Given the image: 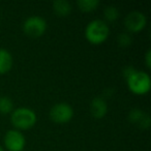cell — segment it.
<instances>
[{
    "mask_svg": "<svg viewBox=\"0 0 151 151\" xmlns=\"http://www.w3.org/2000/svg\"><path fill=\"white\" fill-rule=\"evenodd\" d=\"M145 61H146V65L148 68L151 67V51H147L146 56H145Z\"/></svg>",
    "mask_w": 151,
    "mask_h": 151,
    "instance_id": "cell-16",
    "label": "cell"
},
{
    "mask_svg": "<svg viewBox=\"0 0 151 151\" xmlns=\"http://www.w3.org/2000/svg\"><path fill=\"white\" fill-rule=\"evenodd\" d=\"M126 82L129 90L138 95L146 94L151 88V79L148 73L145 71L134 70L126 79Z\"/></svg>",
    "mask_w": 151,
    "mask_h": 151,
    "instance_id": "cell-2",
    "label": "cell"
},
{
    "mask_svg": "<svg viewBox=\"0 0 151 151\" xmlns=\"http://www.w3.org/2000/svg\"><path fill=\"white\" fill-rule=\"evenodd\" d=\"M110 35V28L106 22L101 20L91 21L85 29V36L92 45H101L107 40Z\"/></svg>",
    "mask_w": 151,
    "mask_h": 151,
    "instance_id": "cell-1",
    "label": "cell"
},
{
    "mask_svg": "<svg viewBox=\"0 0 151 151\" xmlns=\"http://www.w3.org/2000/svg\"><path fill=\"white\" fill-rule=\"evenodd\" d=\"M0 151H4V150L2 149V147H1V146H0Z\"/></svg>",
    "mask_w": 151,
    "mask_h": 151,
    "instance_id": "cell-17",
    "label": "cell"
},
{
    "mask_svg": "<svg viewBox=\"0 0 151 151\" xmlns=\"http://www.w3.org/2000/svg\"><path fill=\"white\" fill-rule=\"evenodd\" d=\"M104 15H105V18L107 21L114 22L119 17V11H118L117 7H115V6H108V7H106Z\"/></svg>",
    "mask_w": 151,
    "mask_h": 151,
    "instance_id": "cell-14",
    "label": "cell"
},
{
    "mask_svg": "<svg viewBox=\"0 0 151 151\" xmlns=\"http://www.w3.org/2000/svg\"><path fill=\"white\" fill-rule=\"evenodd\" d=\"M73 116V110L68 104L60 103L54 105L50 110V118L58 124H64L70 121Z\"/></svg>",
    "mask_w": 151,
    "mask_h": 151,
    "instance_id": "cell-5",
    "label": "cell"
},
{
    "mask_svg": "<svg viewBox=\"0 0 151 151\" xmlns=\"http://www.w3.org/2000/svg\"><path fill=\"white\" fill-rule=\"evenodd\" d=\"M14 104L12 99L7 96L0 97V113L1 114H9L13 112Z\"/></svg>",
    "mask_w": 151,
    "mask_h": 151,
    "instance_id": "cell-13",
    "label": "cell"
},
{
    "mask_svg": "<svg viewBox=\"0 0 151 151\" xmlns=\"http://www.w3.org/2000/svg\"><path fill=\"white\" fill-rule=\"evenodd\" d=\"M13 67V56L5 49H0V75L9 73Z\"/></svg>",
    "mask_w": 151,
    "mask_h": 151,
    "instance_id": "cell-10",
    "label": "cell"
},
{
    "mask_svg": "<svg viewBox=\"0 0 151 151\" xmlns=\"http://www.w3.org/2000/svg\"><path fill=\"white\" fill-rule=\"evenodd\" d=\"M23 30L30 37H40L46 32L47 22L38 16L29 17L23 24Z\"/></svg>",
    "mask_w": 151,
    "mask_h": 151,
    "instance_id": "cell-4",
    "label": "cell"
},
{
    "mask_svg": "<svg viewBox=\"0 0 151 151\" xmlns=\"http://www.w3.org/2000/svg\"><path fill=\"white\" fill-rule=\"evenodd\" d=\"M128 119L132 124L141 128H148L150 126V117L148 114L140 109H134L130 111Z\"/></svg>",
    "mask_w": 151,
    "mask_h": 151,
    "instance_id": "cell-8",
    "label": "cell"
},
{
    "mask_svg": "<svg viewBox=\"0 0 151 151\" xmlns=\"http://www.w3.org/2000/svg\"><path fill=\"white\" fill-rule=\"evenodd\" d=\"M118 44L121 47H128L132 44V37L128 33H121L117 37Z\"/></svg>",
    "mask_w": 151,
    "mask_h": 151,
    "instance_id": "cell-15",
    "label": "cell"
},
{
    "mask_svg": "<svg viewBox=\"0 0 151 151\" xmlns=\"http://www.w3.org/2000/svg\"><path fill=\"white\" fill-rule=\"evenodd\" d=\"M90 113L92 117L96 119H101L108 113V105L106 101L101 97H95L91 101Z\"/></svg>",
    "mask_w": 151,
    "mask_h": 151,
    "instance_id": "cell-9",
    "label": "cell"
},
{
    "mask_svg": "<svg viewBox=\"0 0 151 151\" xmlns=\"http://www.w3.org/2000/svg\"><path fill=\"white\" fill-rule=\"evenodd\" d=\"M26 144L25 137L19 130L12 129L5 134L4 145L9 151H23Z\"/></svg>",
    "mask_w": 151,
    "mask_h": 151,
    "instance_id": "cell-6",
    "label": "cell"
},
{
    "mask_svg": "<svg viewBox=\"0 0 151 151\" xmlns=\"http://www.w3.org/2000/svg\"><path fill=\"white\" fill-rule=\"evenodd\" d=\"M77 4L82 12L90 13L97 9V6L99 5V0H79Z\"/></svg>",
    "mask_w": 151,
    "mask_h": 151,
    "instance_id": "cell-12",
    "label": "cell"
},
{
    "mask_svg": "<svg viewBox=\"0 0 151 151\" xmlns=\"http://www.w3.org/2000/svg\"><path fill=\"white\" fill-rule=\"evenodd\" d=\"M53 9L59 17H66L71 12V5L65 0H56L53 2Z\"/></svg>",
    "mask_w": 151,
    "mask_h": 151,
    "instance_id": "cell-11",
    "label": "cell"
},
{
    "mask_svg": "<svg viewBox=\"0 0 151 151\" xmlns=\"http://www.w3.org/2000/svg\"><path fill=\"white\" fill-rule=\"evenodd\" d=\"M147 24V19L145 17L144 14L140 13V12H132L126 16L125 20H124V25H125L126 29L129 32H140L145 28Z\"/></svg>",
    "mask_w": 151,
    "mask_h": 151,
    "instance_id": "cell-7",
    "label": "cell"
},
{
    "mask_svg": "<svg viewBox=\"0 0 151 151\" xmlns=\"http://www.w3.org/2000/svg\"><path fill=\"white\" fill-rule=\"evenodd\" d=\"M36 114L29 108H18L13 111L11 121L18 129H29L35 124Z\"/></svg>",
    "mask_w": 151,
    "mask_h": 151,
    "instance_id": "cell-3",
    "label": "cell"
}]
</instances>
